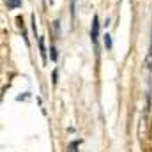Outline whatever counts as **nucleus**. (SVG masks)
<instances>
[{"mask_svg":"<svg viewBox=\"0 0 152 152\" xmlns=\"http://www.w3.org/2000/svg\"><path fill=\"white\" fill-rule=\"evenodd\" d=\"M151 55H152V37H151Z\"/></svg>","mask_w":152,"mask_h":152,"instance_id":"6","label":"nucleus"},{"mask_svg":"<svg viewBox=\"0 0 152 152\" xmlns=\"http://www.w3.org/2000/svg\"><path fill=\"white\" fill-rule=\"evenodd\" d=\"M104 46H106V50H112V36L110 34L104 36Z\"/></svg>","mask_w":152,"mask_h":152,"instance_id":"4","label":"nucleus"},{"mask_svg":"<svg viewBox=\"0 0 152 152\" xmlns=\"http://www.w3.org/2000/svg\"><path fill=\"white\" fill-rule=\"evenodd\" d=\"M76 149H78V142H73V143L69 145V152H78Z\"/></svg>","mask_w":152,"mask_h":152,"instance_id":"5","label":"nucleus"},{"mask_svg":"<svg viewBox=\"0 0 152 152\" xmlns=\"http://www.w3.org/2000/svg\"><path fill=\"white\" fill-rule=\"evenodd\" d=\"M4 2H5L7 9H16V7L21 5V0H4Z\"/></svg>","mask_w":152,"mask_h":152,"instance_id":"2","label":"nucleus"},{"mask_svg":"<svg viewBox=\"0 0 152 152\" xmlns=\"http://www.w3.org/2000/svg\"><path fill=\"white\" fill-rule=\"evenodd\" d=\"M97 37H99V20H97V16H94L92 18V27H90V39H92L94 44L97 42Z\"/></svg>","mask_w":152,"mask_h":152,"instance_id":"1","label":"nucleus"},{"mask_svg":"<svg viewBox=\"0 0 152 152\" xmlns=\"http://www.w3.org/2000/svg\"><path fill=\"white\" fill-rule=\"evenodd\" d=\"M39 50H41V57H42V60L46 62V50H44V41H42V37H39Z\"/></svg>","mask_w":152,"mask_h":152,"instance_id":"3","label":"nucleus"}]
</instances>
